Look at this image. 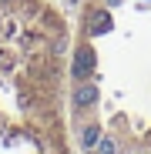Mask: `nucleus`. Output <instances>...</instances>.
Wrapping results in <instances>:
<instances>
[{
    "mask_svg": "<svg viewBox=\"0 0 151 154\" xmlns=\"http://www.w3.org/2000/svg\"><path fill=\"white\" fill-rule=\"evenodd\" d=\"M67 27L40 0H0V154H67L57 107Z\"/></svg>",
    "mask_w": 151,
    "mask_h": 154,
    "instance_id": "nucleus-1",
    "label": "nucleus"
},
{
    "mask_svg": "<svg viewBox=\"0 0 151 154\" xmlns=\"http://www.w3.org/2000/svg\"><path fill=\"white\" fill-rule=\"evenodd\" d=\"M91 67H94V50H91V44H84L77 50V60H74V77H77V81H87Z\"/></svg>",
    "mask_w": 151,
    "mask_h": 154,
    "instance_id": "nucleus-2",
    "label": "nucleus"
},
{
    "mask_svg": "<svg viewBox=\"0 0 151 154\" xmlns=\"http://www.w3.org/2000/svg\"><path fill=\"white\" fill-rule=\"evenodd\" d=\"M94 100H97V87L87 84V81H81L77 94H74V104H77V107H87V104H94Z\"/></svg>",
    "mask_w": 151,
    "mask_h": 154,
    "instance_id": "nucleus-3",
    "label": "nucleus"
},
{
    "mask_svg": "<svg viewBox=\"0 0 151 154\" xmlns=\"http://www.w3.org/2000/svg\"><path fill=\"white\" fill-rule=\"evenodd\" d=\"M97 134H101L97 127H84V134H81V141H84V147H87V151H91V147L97 144Z\"/></svg>",
    "mask_w": 151,
    "mask_h": 154,
    "instance_id": "nucleus-4",
    "label": "nucleus"
},
{
    "mask_svg": "<svg viewBox=\"0 0 151 154\" xmlns=\"http://www.w3.org/2000/svg\"><path fill=\"white\" fill-rule=\"evenodd\" d=\"M114 151H118V144H114V141H104V144L97 147V154H114Z\"/></svg>",
    "mask_w": 151,
    "mask_h": 154,
    "instance_id": "nucleus-5",
    "label": "nucleus"
}]
</instances>
